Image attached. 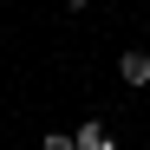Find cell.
<instances>
[{"label": "cell", "mask_w": 150, "mask_h": 150, "mask_svg": "<svg viewBox=\"0 0 150 150\" xmlns=\"http://www.w3.org/2000/svg\"><path fill=\"white\" fill-rule=\"evenodd\" d=\"M117 79L124 85H150V52H144V46H124V52H117Z\"/></svg>", "instance_id": "cell-1"}, {"label": "cell", "mask_w": 150, "mask_h": 150, "mask_svg": "<svg viewBox=\"0 0 150 150\" xmlns=\"http://www.w3.org/2000/svg\"><path fill=\"white\" fill-rule=\"evenodd\" d=\"M72 137H79V150H117V137H111V131H105L98 117H85V124H79Z\"/></svg>", "instance_id": "cell-2"}, {"label": "cell", "mask_w": 150, "mask_h": 150, "mask_svg": "<svg viewBox=\"0 0 150 150\" xmlns=\"http://www.w3.org/2000/svg\"><path fill=\"white\" fill-rule=\"evenodd\" d=\"M39 150H79V137H72V131H46V137H39Z\"/></svg>", "instance_id": "cell-3"}, {"label": "cell", "mask_w": 150, "mask_h": 150, "mask_svg": "<svg viewBox=\"0 0 150 150\" xmlns=\"http://www.w3.org/2000/svg\"><path fill=\"white\" fill-rule=\"evenodd\" d=\"M59 7H65V13H85V7H91V0H59Z\"/></svg>", "instance_id": "cell-4"}]
</instances>
